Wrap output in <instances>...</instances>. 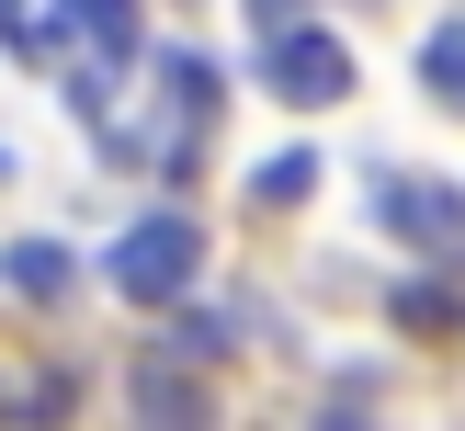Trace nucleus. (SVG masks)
<instances>
[{
    "label": "nucleus",
    "instance_id": "f257e3e1",
    "mask_svg": "<svg viewBox=\"0 0 465 431\" xmlns=\"http://www.w3.org/2000/svg\"><path fill=\"white\" fill-rule=\"evenodd\" d=\"M136 80H148V125H91L103 159H114V171L193 181L204 171V136H216V103H227L216 57H204V45H159V57H136Z\"/></svg>",
    "mask_w": 465,
    "mask_h": 431
},
{
    "label": "nucleus",
    "instance_id": "f03ea898",
    "mask_svg": "<svg viewBox=\"0 0 465 431\" xmlns=\"http://www.w3.org/2000/svg\"><path fill=\"white\" fill-rule=\"evenodd\" d=\"M45 34L68 45V103H80V125H114V80H136V0H57V23Z\"/></svg>",
    "mask_w": 465,
    "mask_h": 431
},
{
    "label": "nucleus",
    "instance_id": "7ed1b4c3",
    "mask_svg": "<svg viewBox=\"0 0 465 431\" xmlns=\"http://www.w3.org/2000/svg\"><path fill=\"white\" fill-rule=\"evenodd\" d=\"M114 295H125V307H182V295H193V272H204V227L182 216V204H159V216H136L125 239H114Z\"/></svg>",
    "mask_w": 465,
    "mask_h": 431
},
{
    "label": "nucleus",
    "instance_id": "20e7f679",
    "mask_svg": "<svg viewBox=\"0 0 465 431\" xmlns=\"http://www.w3.org/2000/svg\"><path fill=\"white\" fill-rule=\"evenodd\" d=\"M250 80H262L272 103H295V113H330V103H352V45L295 12V23L262 34V68H250Z\"/></svg>",
    "mask_w": 465,
    "mask_h": 431
},
{
    "label": "nucleus",
    "instance_id": "39448f33",
    "mask_svg": "<svg viewBox=\"0 0 465 431\" xmlns=\"http://www.w3.org/2000/svg\"><path fill=\"white\" fill-rule=\"evenodd\" d=\"M375 216L398 227L420 261H465V181H420V171H375Z\"/></svg>",
    "mask_w": 465,
    "mask_h": 431
},
{
    "label": "nucleus",
    "instance_id": "423d86ee",
    "mask_svg": "<svg viewBox=\"0 0 465 431\" xmlns=\"http://www.w3.org/2000/svg\"><path fill=\"white\" fill-rule=\"evenodd\" d=\"M68 284H80V261H68L57 239H0V295H23V307H57Z\"/></svg>",
    "mask_w": 465,
    "mask_h": 431
},
{
    "label": "nucleus",
    "instance_id": "0eeeda50",
    "mask_svg": "<svg viewBox=\"0 0 465 431\" xmlns=\"http://www.w3.org/2000/svg\"><path fill=\"white\" fill-rule=\"evenodd\" d=\"M386 318H398L409 340H420V329H431V340H443V329H465V272H454V261H443V272H409V284L386 295Z\"/></svg>",
    "mask_w": 465,
    "mask_h": 431
},
{
    "label": "nucleus",
    "instance_id": "6e6552de",
    "mask_svg": "<svg viewBox=\"0 0 465 431\" xmlns=\"http://www.w3.org/2000/svg\"><path fill=\"white\" fill-rule=\"evenodd\" d=\"M125 397H136V420H216V397H204L193 375H171V363H136Z\"/></svg>",
    "mask_w": 465,
    "mask_h": 431
},
{
    "label": "nucleus",
    "instance_id": "1a4fd4ad",
    "mask_svg": "<svg viewBox=\"0 0 465 431\" xmlns=\"http://www.w3.org/2000/svg\"><path fill=\"white\" fill-rule=\"evenodd\" d=\"M307 193H318V148H272L262 171H250V216H295Z\"/></svg>",
    "mask_w": 465,
    "mask_h": 431
},
{
    "label": "nucleus",
    "instance_id": "9d476101",
    "mask_svg": "<svg viewBox=\"0 0 465 431\" xmlns=\"http://www.w3.org/2000/svg\"><path fill=\"white\" fill-rule=\"evenodd\" d=\"M420 91L443 113H465V23H431V34H420Z\"/></svg>",
    "mask_w": 465,
    "mask_h": 431
},
{
    "label": "nucleus",
    "instance_id": "9b49d317",
    "mask_svg": "<svg viewBox=\"0 0 465 431\" xmlns=\"http://www.w3.org/2000/svg\"><path fill=\"white\" fill-rule=\"evenodd\" d=\"M171 352H193V363H227V352H239V318H216V307H182V318H171Z\"/></svg>",
    "mask_w": 465,
    "mask_h": 431
},
{
    "label": "nucleus",
    "instance_id": "f8f14e48",
    "mask_svg": "<svg viewBox=\"0 0 465 431\" xmlns=\"http://www.w3.org/2000/svg\"><path fill=\"white\" fill-rule=\"evenodd\" d=\"M68 397H80V375H0V408H23V420H57Z\"/></svg>",
    "mask_w": 465,
    "mask_h": 431
},
{
    "label": "nucleus",
    "instance_id": "ddd939ff",
    "mask_svg": "<svg viewBox=\"0 0 465 431\" xmlns=\"http://www.w3.org/2000/svg\"><path fill=\"white\" fill-rule=\"evenodd\" d=\"M0 45H12L23 68H45V57H57V34L35 23V0H0Z\"/></svg>",
    "mask_w": 465,
    "mask_h": 431
},
{
    "label": "nucleus",
    "instance_id": "4468645a",
    "mask_svg": "<svg viewBox=\"0 0 465 431\" xmlns=\"http://www.w3.org/2000/svg\"><path fill=\"white\" fill-rule=\"evenodd\" d=\"M239 12H250V34H272V23H295L307 0H239Z\"/></svg>",
    "mask_w": 465,
    "mask_h": 431
}]
</instances>
